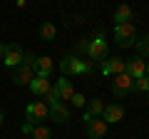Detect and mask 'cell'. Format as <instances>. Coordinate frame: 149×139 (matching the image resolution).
Wrapping results in <instances>:
<instances>
[{
    "label": "cell",
    "instance_id": "obj_1",
    "mask_svg": "<svg viewBox=\"0 0 149 139\" xmlns=\"http://www.w3.org/2000/svg\"><path fill=\"white\" fill-rule=\"evenodd\" d=\"M114 40H117L119 47H129V45L137 42V27L132 22H124V25H114Z\"/></svg>",
    "mask_w": 149,
    "mask_h": 139
},
{
    "label": "cell",
    "instance_id": "obj_2",
    "mask_svg": "<svg viewBox=\"0 0 149 139\" xmlns=\"http://www.w3.org/2000/svg\"><path fill=\"white\" fill-rule=\"evenodd\" d=\"M107 52H109V47H107L104 38H102V32H97L95 38L90 40V47H87V57H90L92 62H102V60H107Z\"/></svg>",
    "mask_w": 149,
    "mask_h": 139
},
{
    "label": "cell",
    "instance_id": "obj_3",
    "mask_svg": "<svg viewBox=\"0 0 149 139\" xmlns=\"http://www.w3.org/2000/svg\"><path fill=\"white\" fill-rule=\"evenodd\" d=\"M112 92L117 97H124L129 92H134V80L127 75V72H119V75L112 77Z\"/></svg>",
    "mask_w": 149,
    "mask_h": 139
},
{
    "label": "cell",
    "instance_id": "obj_4",
    "mask_svg": "<svg viewBox=\"0 0 149 139\" xmlns=\"http://www.w3.org/2000/svg\"><path fill=\"white\" fill-rule=\"evenodd\" d=\"M25 114H27V122L37 124V122H42V119H50V107L45 102H30L25 107Z\"/></svg>",
    "mask_w": 149,
    "mask_h": 139
},
{
    "label": "cell",
    "instance_id": "obj_5",
    "mask_svg": "<svg viewBox=\"0 0 149 139\" xmlns=\"http://www.w3.org/2000/svg\"><path fill=\"white\" fill-rule=\"evenodd\" d=\"M85 127H87V137L90 139H102L107 134V122L104 119H97V117H92V114H85Z\"/></svg>",
    "mask_w": 149,
    "mask_h": 139
},
{
    "label": "cell",
    "instance_id": "obj_6",
    "mask_svg": "<svg viewBox=\"0 0 149 139\" xmlns=\"http://www.w3.org/2000/svg\"><path fill=\"white\" fill-rule=\"evenodd\" d=\"M22 47L17 42H13V45H5V55H3V62H5V67H10V70H15L17 65H22Z\"/></svg>",
    "mask_w": 149,
    "mask_h": 139
},
{
    "label": "cell",
    "instance_id": "obj_7",
    "mask_svg": "<svg viewBox=\"0 0 149 139\" xmlns=\"http://www.w3.org/2000/svg\"><path fill=\"white\" fill-rule=\"evenodd\" d=\"M124 65H127V60H122V57H107V60L100 62V70H102V75L114 77V75H119V72H124Z\"/></svg>",
    "mask_w": 149,
    "mask_h": 139
},
{
    "label": "cell",
    "instance_id": "obj_8",
    "mask_svg": "<svg viewBox=\"0 0 149 139\" xmlns=\"http://www.w3.org/2000/svg\"><path fill=\"white\" fill-rule=\"evenodd\" d=\"M10 77H13V82H15L17 87H22V85H30V82L35 80V70L27 67V65H17Z\"/></svg>",
    "mask_w": 149,
    "mask_h": 139
},
{
    "label": "cell",
    "instance_id": "obj_9",
    "mask_svg": "<svg viewBox=\"0 0 149 139\" xmlns=\"http://www.w3.org/2000/svg\"><path fill=\"white\" fill-rule=\"evenodd\" d=\"M124 72H127L132 80H137V77H144L147 75V62H144V57H132V60H127V65H124Z\"/></svg>",
    "mask_w": 149,
    "mask_h": 139
},
{
    "label": "cell",
    "instance_id": "obj_10",
    "mask_svg": "<svg viewBox=\"0 0 149 139\" xmlns=\"http://www.w3.org/2000/svg\"><path fill=\"white\" fill-rule=\"evenodd\" d=\"M102 119H104L107 124H117L124 119V107L122 104H117V102H112V104H107L104 112H102Z\"/></svg>",
    "mask_w": 149,
    "mask_h": 139
},
{
    "label": "cell",
    "instance_id": "obj_11",
    "mask_svg": "<svg viewBox=\"0 0 149 139\" xmlns=\"http://www.w3.org/2000/svg\"><path fill=\"white\" fill-rule=\"evenodd\" d=\"M52 67H55V62L50 57H37L35 60V77H50V72H52Z\"/></svg>",
    "mask_w": 149,
    "mask_h": 139
},
{
    "label": "cell",
    "instance_id": "obj_12",
    "mask_svg": "<svg viewBox=\"0 0 149 139\" xmlns=\"http://www.w3.org/2000/svg\"><path fill=\"white\" fill-rule=\"evenodd\" d=\"M55 90H57V95H60V102H62V99H72V95H74L72 82H70L67 77H60L57 85H55Z\"/></svg>",
    "mask_w": 149,
    "mask_h": 139
},
{
    "label": "cell",
    "instance_id": "obj_13",
    "mask_svg": "<svg viewBox=\"0 0 149 139\" xmlns=\"http://www.w3.org/2000/svg\"><path fill=\"white\" fill-rule=\"evenodd\" d=\"M50 119L57 122V124H65V122L70 119V109L60 102V104H55V107H50Z\"/></svg>",
    "mask_w": 149,
    "mask_h": 139
},
{
    "label": "cell",
    "instance_id": "obj_14",
    "mask_svg": "<svg viewBox=\"0 0 149 139\" xmlns=\"http://www.w3.org/2000/svg\"><path fill=\"white\" fill-rule=\"evenodd\" d=\"M30 90L35 92V95H47V92L52 90V85H50V77H35V80L30 82Z\"/></svg>",
    "mask_w": 149,
    "mask_h": 139
},
{
    "label": "cell",
    "instance_id": "obj_15",
    "mask_svg": "<svg viewBox=\"0 0 149 139\" xmlns=\"http://www.w3.org/2000/svg\"><path fill=\"white\" fill-rule=\"evenodd\" d=\"M124 22H132V8H129L127 3H122V5L114 10V25H124Z\"/></svg>",
    "mask_w": 149,
    "mask_h": 139
},
{
    "label": "cell",
    "instance_id": "obj_16",
    "mask_svg": "<svg viewBox=\"0 0 149 139\" xmlns=\"http://www.w3.org/2000/svg\"><path fill=\"white\" fill-rule=\"evenodd\" d=\"M87 72H92V62H85V60L74 57V62H72V72H70V75H87Z\"/></svg>",
    "mask_w": 149,
    "mask_h": 139
},
{
    "label": "cell",
    "instance_id": "obj_17",
    "mask_svg": "<svg viewBox=\"0 0 149 139\" xmlns=\"http://www.w3.org/2000/svg\"><path fill=\"white\" fill-rule=\"evenodd\" d=\"M102 112H104V102H102V99H97V97L87 99V114H92V117H100Z\"/></svg>",
    "mask_w": 149,
    "mask_h": 139
},
{
    "label": "cell",
    "instance_id": "obj_18",
    "mask_svg": "<svg viewBox=\"0 0 149 139\" xmlns=\"http://www.w3.org/2000/svg\"><path fill=\"white\" fill-rule=\"evenodd\" d=\"M55 35H57V27L52 22H42L40 25V38L42 40H55Z\"/></svg>",
    "mask_w": 149,
    "mask_h": 139
},
{
    "label": "cell",
    "instance_id": "obj_19",
    "mask_svg": "<svg viewBox=\"0 0 149 139\" xmlns=\"http://www.w3.org/2000/svg\"><path fill=\"white\" fill-rule=\"evenodd\" d=\"M72 62H74V55H65V57L60 60V72H62V77H70V72H72Z\"/></svg>",
    "mask_w": 149,
    "mask_h": 139
},
{
    "label": "cell",
    "instance_id": "obj_20",
    "mask_svg": "<svg viewBox=\"0 0 149 139\" xmlns=\"http://www.w3.org/2000/svg\"><path fill=\"white\" fill-rule=\"evenodd\" d=\"M30 137L32 139H50V137H52V132H50L47 127H42V124H35L32 132H30Z\"/></svg>",
    "mask_w": 149,
    "mask_h": 139
},
{
    "label": "cell",
    "instance_id": "obj_21",
    "mask_svg": "<svg viewBox=\"0 0 149 139\" xmlns=\"http://www.w3.org/2000/svg\"><path fill=\"white\" fill-rule=\"evenodd\" d=\"M45 104H47V107H55V104H60V95H57V90H50L47 95H45Z\"/></svg>",
    "mask_w": 149,
    "mask_h": 139
},
{
    "label": "cell",
    "instance_id": "obj_22",
    "mask_svg": "<svg viewBox=\"0 0 149 139\" xmlns=\"http://www.w3.org/2000/svg\"><path fill=\"white\" fill-rule=\"evenodd\" d=\"M134 90H137V92H149V77L147 75L137 77V80H134Z\"/></svg>",
    "mask_w": 149,
    "mask_h": 139
},
{
    "label": "cell",
    "instance_id": "obj_23",
    "mask_svg": "<svg viewBox=\"0 0 149 139\" xmlns=\"http://www.w3.org/2000/svg\"><path fill=\"white\" fill-rule=\"evenodd\" d=\"M70 102H72L74 107H85V104H87L85 95H77V92H74V95H72V99H70Z\"/></svg>",
    "mask_w": 149,
    "mask_h": 139
},
{
    "label": "cell",
    "instance_id": "obj_24",
    "mask_svg": "<svg viewBox=\"0 0 149 139\" xmlns=\"http://www.w3.org/2000/svg\"><path fill=\"white\" fill-rule=\"evenodd\" d=\"M35 55H30V52H25V55H22V65H27V67H35Z\"/></svg>",
    "mask_w": 149,
    "mask_h": 139
},
{
    "label": "cell",
    "instance_id": "obj_25",
    "mask_svg": "<svg viewBox=\"0 0 149 139\" xmlns=\"http://www.w3.org/2000/svg\"><path fill=\"white\" fill-rule=\"evenodd\" d=\"M32 127H35V124H32V122H22V127H20V132H22V134H27V137H30V132H32Z\"/></svg>",
    "mask_w": 149,
    "mask_h": 139
},
{
    "label": "cell",
    "instance_id": "obj_26",
    "mask_svg": "<svg viewBox=\"0 0 149 139\" xmlns=\"http://www.w3.org/2000/svg\"><path fill=\"white\" fill-rule=\"evenodd\" d=\"M5 122V109H0V124Z\"/></svg>",
    "mask_w": 149,
    "mask_h": 139
},
{
    "label": "cell",
    "instance_id": "obj_27",
    "mask_svg": "<svg viewBox=\"0 0 149 139\" xmlns=\"http://www.w3.org/2000/svg\"><path fill=\"white\" fill-rule=\"evenodd\" d=\"M3 55H5V45L0 42V60H3Z\"/></svg>",
    "mask_w": 149,
    "mask_h": 139
},
{
    "label": "cell",
    "instance_id": "obj_28",
    "mask_svg": "<svg viewBox=\"0 0 149 139\" xmlns=\"http://www.w3.org/2000/svg\"><path fill=\"white\" fill-rule=\"evenodd\" d=\"M142 40H144V45H147V50H149V35H144Z\"/></svg>",
    "mask_w": 149,
    "mask_h": 139
},
{
    "label": "cell",
    "instance_id": "obj_29",
    "mask_svg": "<svg viewBox=\"0 0 149 139\" xmlns=\"http://www.w3.org/2000/svg\"><path fill=\"white\" fill-rule=\"evenodd\" d=\"M15 5H17V8H22V5H25V0H15Z\"/></svg>",
    "mask_w": 149,
    "mask_h": 139
},
{
    "label": "cell",
    "instance_id": "obj_30",
    "mask_svg": "<svg viewBox=\"0 0 149 139\" xmlns=\"http://www.w3.org/2000/svg\"><path fill=\"white\" fill-rule=\"evenodd\" d=\"M147 77H149V65H147Z\"/></svg>",
    "mask_w": 149,
    "mask_h": 139
},
{
    "label": "cell",
    "instance_id": "obj_31",
    "mask_svg": "<svg viewBox=\"0 0 149 139\" xmlns=\"http://www.w3.org/2000/svg\"><path fill=\"white\" fill-rule=\"evenodd\" d=\"M147 97H149V92H147Z\"/></svg>",
    "mask_w": 149,
    "mask_h": 139
}]
</instances>
